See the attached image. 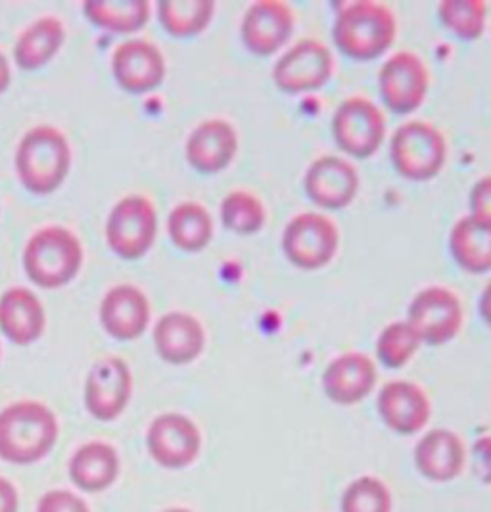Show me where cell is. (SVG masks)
Masks as SVG:
<instances>
[{
	"instance_id": "1",
	"label": "cell",
	"mask_w": 491,
	"mask_h": 512,
	"mask_svg": "<svg viewBox=\"0 0 491 512\" xmlns=\"http://www.w3.org/2000/svg\"><path fill=\"white\" fill-rule=\"evenodd\" d=\"M58 440V420L39 401H18L0 411V459L33 465L45 459Z\"/></svg>"
},
{
	"instance_id": "2",
	"label": "cell",
	"mask_w": 491,
	"mask_h": 512,
	"mask_svg": "<svg viewBox=\"0 0 491 512\" xmlns=\"http://www.w3.org/2000/svg\"><path fill=\"white\" fill-rule=\"evenodd\" d=\"M398 24L394 12L380 2L359 0L346 4L334 18L332 39L353 60H375L394 45Z\"/></svg>"
},
{
	"instance_id": "3",
	"label": "cell",
	"mask_w": 491,
	"mask_h": 512,
	"mask_svg": "<svg viewBox=\"0 0 491 512\" xmlns=\"http://www.w3.org/2000/svg\"><path fill=\"white\" fill-rule=\"evenodd\" d=\"M71 150L64 133L50 125L27 131L16 152V169L24 187L35 194H50L70 171Z\"/></svg>"
},
{
	"instance_id": "4",
	"label": "cell",
	"mask_w": 491,
	"mask_h": 512,
	"mask_svg": "<svg viewBox=\"0 0 491 512\" xmlns=\"http://www.w3.org/2000/svg\"><path fill=\"white\" fill-rule=\"evenodd\" d=\"M81 263V242L64 227H45L33 234L25 246V271L43 288H58L70 282L79 273Z\"/></svg>"
},
{
	"instance_id": "5",
	"label": "cell",
	"mask_w": 491,
	"mask_h": 512,
	"mask_svg": "<svg viewBox=\"0 0 491 512\" xmlns=\"http://www.w3.org/2000/svg\"><path fill=\"white\" fill-rule=\"evenodd\" d=\"M447 142L444 133L428 121L401 123L390 140V160L401 177L430 181L444 169Z\"/></svg>"
},
{
	"instance_id": "6",
	"label": "cell",
	"mask_w": 491,
	"mask_h": 512,
	"mask_svg": "<svg viewBox=\"0 0 491 512\" xmlns=\"http://www.w3.org/2000/svg\"><path fill=\"white\" fill-rule=\"evenodd\" d=\"M282 252L300 269L315 271L328 265L340 244L336 223L317 211L294 215L282 231Z\"/></svg>"
},
{
	"instance_id": "7",
	"label": "cell",
	"mask_w": 491,
	"mask_h": 512,
	"mask_svg": "<svg viewBox=\"0 0 491 512\" xmlns=\"http://www.w3.org/2000/svg\"><path fill=\"white\" fill-rule=\"evenodd\" d=\"M332 137L342 152L353 158H371L386 139V117L373 100L350 96L332 116Z\"/></svg>"
},
{
	"instance_id": "8",
	"label": "cell",
	"mask_w": 491,
	"mask_h": 512,
	"mask_svg": "<svg viewBox=\"0 0 491 512\" xmlns=\"http://www.w3.org/2000/svg\"><path fill=\"white\" fill-rule=\"evenodd\" d=\"M407 323L424 344L444 346L463 326V303L445 286H426L409 303Z\"/></svg>"
},
{
	"instance_id": "9",
	"label": "cell",
	"mask_w": 491,
	"mask_h": 512,
	"mask_svg": "<svg viewBox=\"0 0 491 512\" xmlns=\"http://www.w3.org/2000/svg\"><path fill=\"white\" fill-rule=\"evenodd\" d=\"M158 233V215L152 202L139 194L119 200L106 223L108 246L123 259L144 256Z\"/></svg>"
},
{
	"instance_id": "10",
	"label": "cell",
	"mask_w": 491,
	"mask_h": 512,
	"mask_svg": "<svg viewBox=\"0 0 491 512\" xmlns=\"http://www.w3.org/2000/svg\"><path fill=\"white\" fill-rule=\"evenodd\" d=\"M430 87V71L419 54L399 50L378 71V91L384 104L396 114L421 108Z\"/></svg>"
},
{
	"instance_id": "11",
	"label": "cell",
	"mask_w": 491,
	"mask_h": 512,
	"mask_svg": "<svg viewBox=\"0 0 491 512\" xmlns=\"http://www.w3.org/2000/svg\"><path fill=\"white\" fill-rule=\"evenodd\" d=\"M334 73L330 48L317 39H302L288 48L273 66L275 85L282 93L317 91Z\"/></svg>"
},
{
	"instance_id": "12",
	"label": "cell",
	"mask_w": 491,
	"mask_h": 512,
	"mask_svg": "<svg viewBox=\"0 0 491 512\" xmlns=\"http://www.w3.org/2000/svg\"><path fill=\"white\" fill-rule=\"evenodd\" d=\"M148 451L164 468L179 470L192 465L202 449V434L194 420L181 413H164L148 428Z\"/></svg>"
},
{
	"instance_id": "13",
	"label": "cell",
	"mask_w": 491,
	"mask_h": 512,
	"mask_svg": "<svg viewBox=\"0 0 491 512\" xmlns=\"http://www.w3.org/2000/svg\"><path fill=\"white\" fill-rule=\"evenodd\" d=\"M133 390L129 365L119 357H106L94 363L85 384V405L94 419L116 420L127 407Z\"/></svg>"
},
{
	"instance_id": "14",
	"label": "cell",
	"mask_w": 491,
	"mask_h": 512,
	"mask_svg": "<svg viewBox=\"0 0 491 512\" xmlns=\"http://www.w3.org/2000/svg\"><path fill=\"white\" fill-rule=\"evenodd\" d=\"M294 25L296 18L288 4L279 0H259L248 6L242 18V43L258 56H271L290 41Z\"/></svg>"
},
{
	"instance_id": "15",
	"label": "cell",
	"mask_w": 491,
	"mask_h": 512,
	"mask_svg": "<svg viewBox=\"0 0 491 512\" xmlns=\"http://www.w3.org/2000/svg\"><path fill=\"white\" fill-rule=\"evenodd\" d=\"M359 173L353 163L340 156H321L309 163L304 187L311 202L327 210H342L350 206L359 192Z\"/></svg>"
},
{
	"instance_id": "16",
	"label": "cell",
	"mask_w": 491,
	"mask_h": 512,
	"mask_svg": "<svg viewBox=\"0 0 491 512\" xmlns=\"http://www.w3.org/2000/svg\"><path fill=\"white\" fill-rule=\"evenodd\" d=\"M376 409L382 422L399 436L419 434L430 420V399L409 380L386 382L376 397Z\"/></svg>"
},
{
	"instance_id": "17",
	"label": "cell",
	"mask_w": 491,
	"mask_h": 512,
	"mask_svg": "<svg viewBox=\"0 0 491 512\" xmlns=\"http://www.w3.org/2000/svg\"><path fill=\"white\" fill-rule=\"evenodd\" d=\"M375 361L359 351L334 357L323 373V390L336 405H355L375 390Z\"/></svg>"
},
{
	"instance_id": "18",
	"label": "cell",
	"mask_w": 491,
	"mask_h": 512,
	"mask_svg": "<svg viewBox=\"0 0 491 512\" xmlns=\"http://www.w3.org/2000/svg\"><path fill=\"white\" fill-rule=\"evenodd\" d=\"M112 70L125 91L146 93L164 81V54L150 41L133 39L117 45L112 56Z\"/></svg>"
},
{
	"instance_id": "19",
	"label": "cell",
	"mask_w": 491,
	"mask_h": 512,
	"mask_svg": "<svg viewBox=\"0 0 491 512\" xmlns=\"http://www.w3.org/2000/svg\"><path fill=\"white\" fill-rule=\"evenodd\" d=\"M238 152V135L227 119H206L188 135L185 154L200 173H219L233 162Z\"/></svg>"
},
{
	"instance_id": "20",
	"label": "cell",
	"mask_w": 491,
	"mask_h": 512,
	"mask_svg": "<svg viewBox=\"0 0 491 512\" xmlns=\"http://www.w3.org/2000/svg\"><path fill=\"white\" fill-rule=\"evenodd\" d=\"M465 463V443L447 428L426 432L415 445V466L430 482L444 484L455 480L463 472Z\"/></svg>"
},
{
	"instance_id": "21",
	"label": "cell",
	"mask_w": 491,
	"mask_h": 512,
	"mask_svg": "<svg viewBox=\"0 0 491 512\" xmlns=\"http://www.w3.org/2000/svg\"><path fill=\"white\" fill-rule=\"evenodd\" d=\"M100 319L106 332L117 340H135L150 321V303L137 286H114L102 300Z\"/></svg>"
},
{
	"instance_id": "22",
	"label": "cell",
	"mask_w": 491,
	"mask_h": 512,
	"mask_svg": "<svg viewBox=\"0 0 491 512\" xmlns=\"http://www.w3.org/2000/svg\"><path fill=\"white\" fill-rule=\"evenodd\" d=\"M154 346L167 363L187 365L204 351L206 330L196 317L183 311H171L156 323Z\"/></svg>"
},
{
	"instance_id": "23",
	"label": "cell",
	"mask_w": 491,
	"mask_h": 512,
	"mask_svg": "<svg viewBox=\"0 0 491 512\" xmlns=\"http://www.w3.org/2000/svg\"><path fill=\"white\" fill-rule=\"evenodd\" d=\"M45 309L39 298L24 286L10 288L0 298V328L20 346L35 342L45 330Z\"/></svg>"
},
{
	"instance_id": "24",
	"label": "cell",
	"mask_w": 491,
	"mask_h": 512,
	"mask_svg": "<svg viewBox=\"0 0 491 512\" xmlns=\"http://www.w3.org/2000/svg\"><path fill=\"white\" fill-rule=\"evenodd\" d=\"M119 474V457L112 445L91 442L81 445L70 461L71 482L87 493L110 488Z\"/></svg>"
},
{
	"instance_id": "25",
	"label": "cell",
	"mask_w": 491,
	"mask_h": 512,
	"mask_svg": "<svg viewBox=\"0 0 491 512\" xmlns=\"http://www.w3.org/2000/svg\"><path fill=\"white\" fill-rule=\"evenodd\" d=\"M449 252L455 263L468 273L480 275L491 271V229L472 217H461L451 227Z\"/></svg>"
},
{
	"instance_id": "26",
	"label": "cell",
	"mask_w": 491,
	"mask_h": 512,
	"mask_svg": "<svg viewBox=\"0 0 491 512\" xmlns=\"http://www.w3.org/2000/svg\"><path fill=\"white\" fill-rule=\"evenodd\" d=\"M64 37L66 29L58 18H39L18 37L14 47L16 62L25 70H37L45 66L58 52V48L62 47Z\"/></svg>"
},
{
	"instance_id": "27",
	"label": "cell",
	"mask_w": 491,
	"mask_h": 512,
	"mask_svg": "<svg viewBox=\"0 0 491 512\" xmlns=\"http://www.w3.org/2000/svg\"><path fill=\"white\" fill-rule=\"evenodd\" d=\"M167 231L177 248L185 252H200L210 244L213 219L202 204L183 202L169 213Z\"/></svg>"
},
{
	"instance_id": "28",
	"label": "cell",
	"mask_w": 491,
	"mask_h": 512,
	"mask_svg": "<svg viewBox=\"0 0 491 512\" xmlns=\"http://www.w3.org/2000/svg\"><path fill=\"white\" fill-rule=\"evenodd\" d=\"M83 10L93 24L116 33L137 31L150 18L146 0H87Z\"/></svg>"
},
{
	"instance_id": "29",
	"label": "cell",
	"mask_w": 491,
	"mask_h": 512,
	"mask_svg": "<svg viewBox=\"0 0 491 512\" xmlns=\"http://www.w3.org/2000/svg\"><path fill=\"white\" fill-rule=\"evenodd\" d=\"M215 12L213 0H162L158 4L160 22L175 37H192L202 33Z\"/></svg>"
},
{
	"instance_id": "30",
	"label": "cell",
	"mask_w": 491,
	"mask_h": 512,
	"mask_svg": "<svg viewBox=\"0 0 491 512\" xmlns=\"http://www.w3.org/2000/svg\"><path fill=\"white\" fill-rule=\"evenodd\" d=\"M442 24L463 41L484 35L488 24V6L484 0H442L438 4Z\"/></svg>"
},
{
	"instance_id": "31",
	"label": "cell",
	"mask_w": 491,
	"mask_h": 512,
	"mask_svg": "<svg viewBox=\"0 0 491 512\" xmlns=\"http://www.w3.org/2000/svg\"><path fill=\"white\" fill-rule=\"evenodd\" d=\"M221 221L236 234H256L263 229L267 211L256 194L233 190L221 202Z\"/></svg>"
},
{
	"instance_id": "32",
	"label": "cell",
	"mask_w": 491,
	"mask_h": 512,
	"mask_svg": "<svg viewBox=\"0 0 491 512\" xmlns=\"http://www.w3.org/2000/svg\"><path fill=\"white\" fill-rule=\"evenodd\" d=\"M421 340L417 332L407 321H394L382 328L376 338V357L388 369H399L407 365L417 350L421 348Z\"/></svg>"
},
{
	"instance_id": "33",
	"label": "cell",
	"mask_w": 491,
	"mask_h": 512,
	"mask_svg": "<svg viewBox=\"0 0 491 512\" xmlns=\"http://www.w3.org/2000/svg\"><path fill=\"white\" fill-rule=\"evenodd\" d=\"M342 512H392V493L375 476L353 480L342 495Z\"/></svg>"
},
{
	"instance_id": "34",
	"label": "cell",
	"mask_w": 491,
	"mask_h": 512,
	"mask_svg": "<svg viewBox=\"0 0 491 512\" xmlns=\"http://www.w3.org/2000/svg\"><path fill=\"white\" fill-rule=\"evenodd\" d=\"M468 211V217L491 229V175L478 179L470 188Z\"/></svg>"
},
{
	"instance_id": "35",
	"label": "cell",
	"mask_w": 491,
	"mask_h": 512,
	"mask_svg": "<svg viewBox=\"0 0 491 512\" xmlns=\"http://www.w3.org/2000/svg\"><path fill=\"white\" fill-rule=\"evenodd\" d=\"M37 512H91L87 503L68 489L47 491L37 505Z\"/></svg>"
},
{
	"instance_id": "36",
	"label": "cell",
	"mask_w": 491,
	"mask_h": 512,
	"mask_svg": "<svg viewBox=\"0 0 491 512\" xmlns=\"http://www.w3.org/2000/svg\"><path fill=\"white\" fill-rule=\"evenodd\" d=\"M470 459H472L474 476L482 484L491 486V436H482L474 442L472 451H470Z\"/></svg>"
},
{
	"instance_id": "37",
	"label": "cell",
	"mask_w": 491,
	"mask_h": 512,
	"mask_svg": "<svg viewBox=\"0 0 491 512\" xmlns=\"http://www.w3.org/2000/svg\"><path fill=\"white\" fill-rule=\"evenodd\" d=\"M20 509V497L18 489L6 478L0 476V512H18Z\"/></svg>"
},
{
	"instance_id": "38",
	"label": "cell",
	"mask_w": 491,
	"mask_h": 512,
	"mask_svg": "<svg viewBox=\"0 0 491 512\" xmlns=\"http://www.w3.org/2000/svg\"><path fill=\"white\" fill-rule=\"evenodd\" d=\"M478 311L486 325L491 326V280L484 286L480 300H478Z\"/></svg>"
},
{
	"instance_id": "39",
	"label": "cell",
	"mask_w": 491,
	"mask_h": 512,
	"mask_svg": "<svg viewBox=\"0 0 491 512\" xmlns=\"http://www.w3.org/2000/svg\"><path fill=\"white\" fill-rule=\"evenodd\" d=\"M10 85V64L6 56L0 52V93H4Z\"/></svg>"
},
{
	"instance_id": "40",
	"label": "cell",
	"mask_w": 491,
	"mask_h": 512,
	"mask_svg": "<svg viewBox=\"0 0 491 512\" xmlns=\"http://www.w3.org/2000/svg\"><path fill=\"white\" fill-rule=\"evenodd\" d=\"M164 512H192L188 511V509H167V511Z\"/></svg>"
}]
</instances>
